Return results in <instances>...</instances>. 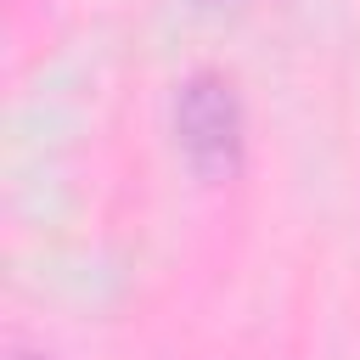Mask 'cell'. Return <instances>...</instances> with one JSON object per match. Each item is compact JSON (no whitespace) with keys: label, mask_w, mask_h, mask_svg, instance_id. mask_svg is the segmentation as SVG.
I'll use <instances>...</instances> for the list:
<instances>
[{"label":"cell","mask_w":360,"mask_h":360,"mask_svg":"<svg viewBox=\"0 0 360 360\" xmlns=\"http://www.w3.org/2000/svg\"><path fill=\"white\" fill-rule=\"evenodd\" d=\"M169 129H174L180 163L197 180L219 186V180H236L242 174V158H248V112H242V90H236L231 73L191 68L174 84Z\"/></svg>","instance_id":"1"},{"label":"cell","mask_w":360,"mask_h":360,"mask_svg":"<svg viewBox=\"0 0 360 360\" xmlns=\"http://www.w3.org/2000/svg\"><path fill=\"white\" fill-rule=\"evenodd\" d=\"M6 360H51V354H45V343H28L22 332H11L6 338Z\"/></svg>","instance_id":"2"}]
</instances>
